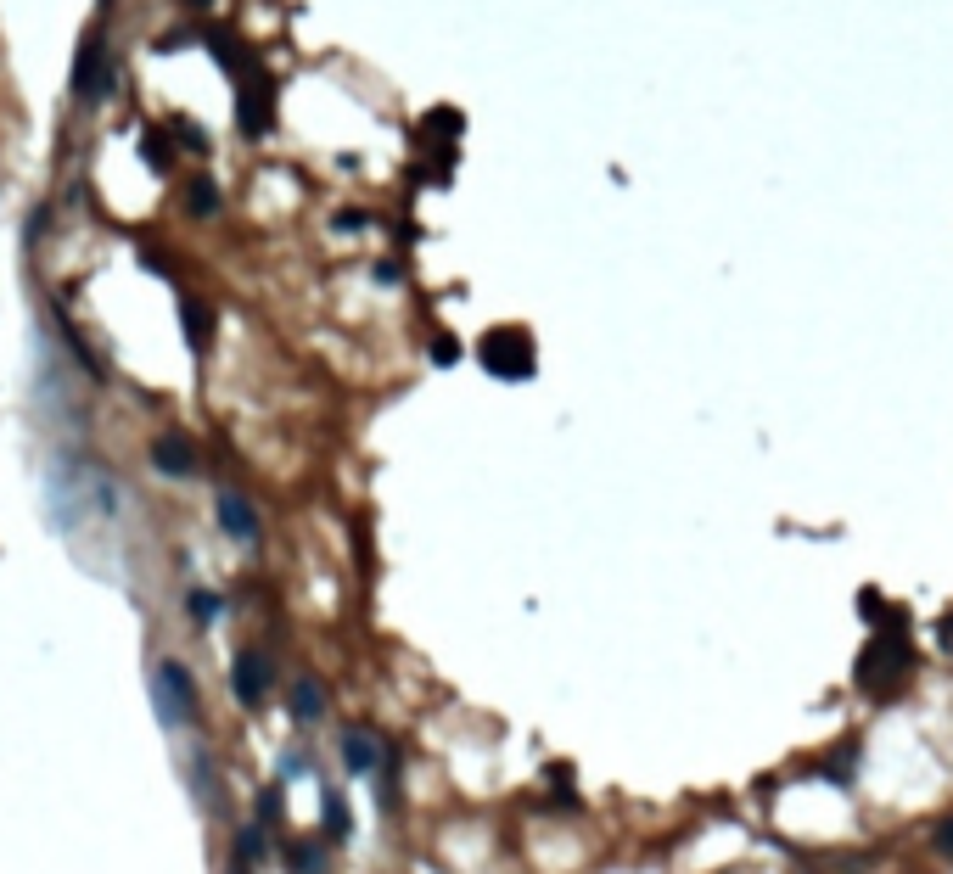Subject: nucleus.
<instances>
[{
    "label": "nucleus",
    "mask_w": 953,
    "mask_h": 874,
    "mask_svg": "<svg viewBox=\"0 0 953 874\" xmlns=\"http://www.w3.org/2000/svg\"><path fill=\"white\" fill-rule=\"evenodd\" d=\"M909 673H914V650H909V634H903V611H892V628H881L858 656V684L869 695H881V690H897Z\"/></svg>",
    "instance_id": "nucleus-1"
},
{
    "label": "nucleus",
    "mask_w": 953,
    "mask_h": 874,
    "mask_svg": "<svg viewBox=\"0 0 953 874\" xmlns=\"http://www.w3.org/2000/svg\"><path fill=\"white\" fill-rule=\"evenodd\" d=\"M483 370L499 381H527L533 376V337H527L522 325H494L483 337Z\"/></svg>",
    "instance_id": "nucleus-2"
},
{
    "label": "nucleus",
    "mask_w": 953,
    "mask_h": 874,
    "mask_svg": "<svg viewBox=\"0 0 953 874\" xmlns=\"http://www.w3.org/2000/svg\"><path fill=\"white\" fill-rule=\"evenodd\" d=\"M152 701H157V718L169 723V729H180V723H191V712H197V684H191V673H185L180 662H157Z\"/></svg>",
    "instance_id": "nucleus-3"
},
{
    "label": "nucleus",
    "mask_w": 953,
    "mask_h": 874,
    "mask_svg": "<svg viewBox=\"0 0 953 874\" xmlns=\"http://www.w3.org/2000/svg\"><path fill=\"white\" fill-rule=\"evenodd\" d=\"M236 118H242L247 135H270V124H275V85H270V73H264V68H253L247 79H236Z\"/></svg>",
    "instance_id": "nucleus-4"
},
{
    "label": "nucleus",
    "mask_w": 953,
    "mask_h": 874,
    "mask_svg": "<svg viewBox=\"0 0 953 874\" xmlns=\"http://www.w3.org/2000/svg\"><path fill=\"white\" fill-rule=\"evenodd\" d=\"M107 90H113V62H107V45H101V34H96V40H85V51L73 62V96L101 101Z\"/></svg>",
    "instance_id": "nucleus-5"
},
{
    "label": "nucleus",
    "mask_w": 953,
    "mask_h": 874,
    "mask_svg": "<svg viewBox=\"0 0 953 874\" xmlns=\"http://www.w3.org/2000/svg\"><path fill=\"white\" fill-rule=\"evenodd\" d=\"M230 690H236L242 706H264V695H270V656L264 650H242L236 667H230Z\"/></svg>",
    "instance_id": "nucleus-6"
},
{
    "label": "nucleus",
    "mask_w": 953,
    "mask_h": 874,
    "mask_svg": "<svg viewBox=\"0 0 953 874\" xmlns=\"http://www.w3.org/2000/svg\"><path fill=\"white\" fill-rule=\"evenodd\" d=\"M152 466L163 471V477H191V471H197V449H191V443H185V437H157L152 443Z\"/></svg>",
    "instance_id": "nucleus-7"
},
{
    "label": "nucleus",
    "mask_w": 953,
    "mask_h": 874,
    "mask_svg": "<svg viewBox=\"0 0 953 874\" xmlns=\"http://www.w3.org/2000/svg\"><path fill=\"white\" fill-rule=\"evenodd\" d=\"M342 762H348V774H376L382 768V740L365 729H348L342 734Z\"/></svg>",
    "instance_id": "nucleus-8"
},
{
    "label": "nucleus",
    "mask_w": 953,
    "mask_h": 874,
    "mask_svg": "<svg viewBox=\"0 0 953 874\" xmlns=\"http://www.w3.org/2000/svg\"><path fill=\"white\" fill-rule=\"evenodd\" d=\"M219 527H225L230 538H242V544L258 538V516H253V505H247L242 494H219Z\"/></svg>",
    "instance_id": "nucleus-9"
},
{
    "label": "nucleus",
    "mask_w": 953,
    "mask_h": 874,
    "mask_svg": "<svg viewBox=\"0 0 953 874\" xmlns=\"http://www.w3.org/2000/svg\"><path fill=\"white\" fill-rule=\"evenodd\" d=\"M180 325H185V337H191V348L208 353V342H214V314H208L202 297H191V292L180 297Z\"/></svg>",
    "instance_id": "nucleus-10"
},
{
    "label": "nucleus",
    "mask_w": 953,
    "mask_h": 874,
    "mask_svg": "<svg viewBox=\"0 0 953 874\" xmlns=\"http://www.w3.org/2000/svg\"><path fill=\"white\" fill-rule=\"evenodd\" d=\"M320 712H326V690H320V678H298V684H292V718L314 723Z\"/></svg>",
    "instance_id": "nucleus-11"
},
{
    "label": "nucleus",
    "mask_w": 953,
    "mask_h": 874,
    "mask_svg": "<svg viewBox=\"0 0 953 874\" xmlns=\"http://www.w3.org/2000/svg\"><path fill=\"white\" fill-rule=\"evenodd\" d=\"M185 208L197 213V219H208V213L219 208V191H214V180H191V185H185Z\"/></svg>",
    "instance_id": "nucleus-12"
},
{
    "label": "nucleus",
    "mask_w": 953,
    "mask_h": 874,
    "mask_svg": "<svg viewBox=\"0 0 953 874\" xmlns=\"http://www.w3.org/2000/svg\"><path fill=\"white\" fill-rule=\"evenodd\" d=\"M141 152H146V163H152L157 174H169V141H163V129H146Z\"/></svg>",
    "instance_id": "nucleus-13"
},
{
    "label": "nucleus",
    "mask_w": 953,
    "mask_h": 874,
    "mask_svg": "<svg viewBox=\"0 0 953 874\" xmlns=\"http://www.w3.org/2000/svg\"><path fill=\"white\" fill-rule=\"evenodd\" d=\"M174 135H180V146H191L197 157L208 152V141H202V129H197V124H174Z\"/></svg>",
    "instance_id": "nucleus-14"
},
{
    "label": "nucleus",
    "mask_w": 953,
    "mask_h": 874,
    "mask_svg": "<svg viewBox=\"0 0 953 874\" xmlns=\"http://www.w3.org/2000/svg\"><path fill=\"white\" fill-rule=\"evenodd\" d=\"M432 359H438V365H455V359H460V342H455V337H438V342H432Z\"/></svg>",
    "instance_id": "nucleus-15"
},
{
    "label": "nucleus",
    "mask_w": 953,
    "mask_h": 874,
    "mask_svg": "<svg viewBox=\"0 0 953 874\" xmlns=\"http://www.w3.org/2000/svg\"><path fill=\"white\" fill-rule=\"evenodd\" d=\"M858 611H864V617H886V600L875 589H864V594H858Z\"/></svg>",
    "instance_id": "nucleus-16"
},
{
    "label": "nucleus",
    "mask_w": 953,
    "mask_h": 874,
    "mask_svg": "<svg viewBox=\"0 0 953 874\" xmlns=\"http://www.w3.org/2000/svg\"><path fill=\"white\" fill-rule=\"evenodd\" d=\"M337 230H365V213H359V208H342V213H337Z\"/></svg>",
    "instance_id": "nucleus-17"
},
{
    "label": "nucleus",
    "mask_w": 953,
    "mask_h": 874,
    "mask_svg": "<svg viewBox=\"0 0 953 874\" xmlns=\"http://www.w3.org/2000/svg\"><path fill=\"white\" fill-rule=\"evenodd\" d=\"M191 611H197V617H214V594H191Z\"/></svg>",
    "instance_id": "nucleus-18"
},
{
    "label": "nucleus",
    "mask_w": 953,
    "mask_h": 874,
    "mask_svg": "<svg viewBox=\"0 0 953 874\" xmlns=\"http://www.w3.org/2000/svg\"><path fill=\"white\" fill-rule=\"evenodd\" d=\"M937 846H942V852H953V818H948V824H942V830H937Z\"/></svg>",
    "instance_id": "nucleus-19"
},
{
    "label": "nucleus",
    "mask_w": 953,
    "mask_h": 874,
    "mask_svg": "<svg viewBox=\"0 0 953 874\" xmlns=\"http://www.w3.org/2000/svg\"><path fill=\"white\" fill-rule=\"evenodd\" d=\"M942 645H953V617H942Z\"/></svg>",
    "instance_id": "nucleus-20"
},
{
    "label": "nucleus",
    "mask_w": 953,
    "mask_h": 874,
    "mask_svg": "<svg viewBox=\"0 0 953 874\" xmlns=\"http://www.w3.org/2000/svg\"><path fill=\"white\" fill-rule=\"evenodd\" d=\"M191 6H208V0H191Z\"/></svg>",
    "instance_id": "nucleus-21"
}]
</instances>
